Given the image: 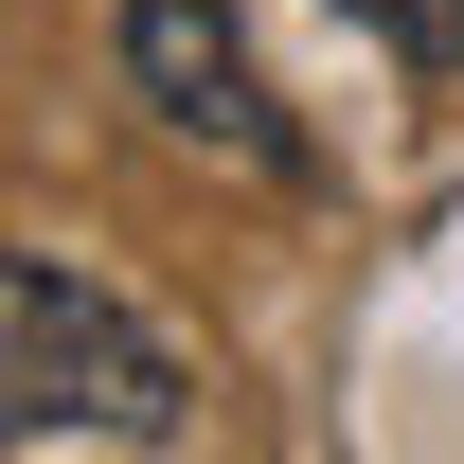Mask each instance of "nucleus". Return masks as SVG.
I'll list each match as a JSON object with an SVG mask.
<instances>
[{
    "instance_id": "nucleus-3",
    "label": "nucleus",
    "mask_w": 464,
    "mask_h": 464,
    "mask_svg": "<svg viewBox=\"0 0 464 464\" xmlns=\"http://www.w3.org/2000/svg\"><path fill=\"white\" fill-rule=\"evenodd\" d=\"M375 54H411V72H464V0H340Z\"/></svg>"
},
{
    "instance_id": "nucleus-1",
    "label": "nucleus",
    "mask_w": 464,
    "mask_h": 464,
    "mask_svg": "<svg viewBox=\"0 0 464 464\" xmlns=\"http://www.w3.org/2000/svg\"><path fill=\"white\" fill-rule=\"evenodd\" d=\"M197 375L161 322H125L90 268L0 250V447H179Z\"/></svg>"
},
{
    "instance_id": "nucleus-2",
    "label": "nucleus",
    "mask_w": 464,
    "mask_h": 464,
    "mask_svg": "<svg viewBox=\"0 0 464 464\" xmlns=\"http://www.w3.org/2000/svg\"><path fill=\"white\" fill-rule=\"evenodd\" d=\"M125 90H143L197 161L304 179V125H286V90H268V54L232 36V0H125Z\"/></svg>"
}]
</instances>
